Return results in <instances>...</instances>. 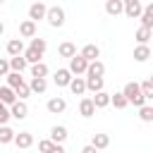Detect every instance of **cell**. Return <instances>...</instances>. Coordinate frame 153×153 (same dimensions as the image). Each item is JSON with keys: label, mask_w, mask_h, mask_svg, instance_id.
<instances>
[{"label": "cell", "mask_w": 153, "mask_h": 153, "mask_svg": "<svg viewBox=\"0 0 153 153\" xmlns=\"http://www.w3.org/2000/svg\"><path fill=\"white\" fill-rule=\"evenodd\" d=\"M29 86H31V91H33V93H45V91H48V79H41V76H31Z\"/></svg>", "instance_id": "obj_23"}, {"label": "cell", "mask_w": 153, "mask_h": 153, "mask_svg": "<svg viewBox=\"0 0 153 153\" xmlns=\"http://www.w3.org/2000/svg\"><path fill=\"white\" fill-rule=\"evenodd\" d=\"M69 91H72L74 96H84V93L88 91V86H86V76H74L72 84H69Z\"/></svg>", "instance_id": "obj_14"}, {"label": "cell", "mask_w": 153, "mask_h": 153, "mask_svg": "<svg viewBox=\"0 0 153 153\" xmlns=\"http://www.w3.org/2000/svg\"><path fill=\"white\" fill-rule=\"evenodd\" d=\"M151 36H153V29H146V26H139V29H136V33H134V38H136V45H148V41H151Z\"/></svg>", "instance_id": "obj_19"}, {"label": "cell", "mask_w": 153, "mask_h": 153, "mask_svg": "<svg viewBox=\"0 0 153 153\" xmlns=\"http://www.w3.org/2000/svg\"><path fill=\"white\" fill-rule=\"evenodd\" d=\"M12 74V65H10V57H2L0 60V76H7Z\"/></svg>", "instance_id": "obj_39"}, {"label": "cell", "mask_w": 153, "mask_h": 153, "mask_svg": "<svg viewBox=\"0 0 153 153\" xmlns=\"http://www.w3.org/2000/svg\"><path fill=\"white\" fill-rule=\"evenodd\" d=\"M96 103H93V98H81L79 100V115L81 117H93L96 115Z\"/></svg>", "instance_id": "obj_10"}, {"label": "cell", "mask_w": 153, "mask_h": 153, "mask_svg": "<svg viewBox=\"0 0 153 153\" xmlns=\"http://www.w3.org/2000/svg\"><path fill=\"white\" fill-rule=\"evenodd\" d=\"M10 65H12V72H19V74H22L26 67H31V65L26 62L24 55H14V57H10Z\"/></svg>", "instance_id": "obj_22"}, {"label": "cell", "mask_w": 153, "mask_h": 153, "mask_svg": "<svg viewBox=\"0 0 153 153\" xmlns=\"http://www.w3.org/2000/svg\"><path fill=\"white\" fill-rule=\"evenodd\" d=\"M53 29H60V26H65V22H67V14H65V10L60 7V5H53L50 10H48V19H45Z\"/></svg>", "instance_id": "obj_2"}, {"label": "cell", "mask_w": 153, "mask_h": 153, "mask_svg": "<svg viewBox=\"0 0 153 153\" xmlns=\"http://www.w3.org/2000/svg\"><path fill=\"white\" fill-rule=\"evenodd\" d=\"M31 2H41V0H31Z\"/></svg>", "instance_id": "obj_42"}, {"label": "cell", "mask_w": 153, "mask_h": 153, "mask_svg": "<svg viewBox=\"0 0 153 153\" xmlns=\"http://www.w3.org/2000/svg\"><path fill=\"white\" fill-rule=\"evenodd\" d=\"M91 143H93L98 151H103V148L110 146V136H108V134H93V136H91Z\"/></svg>", "instance_id": "obj_25"}, {"label": "cell", "mask_w": 153, "mask_h": 153, "mask_svg": "<svg viewBox=\"0 0 153 153\" xmlns=\"http://www.w3.org/2000/svg\"><path fill=\"white\" fill-rule=\"evenodd\" d=\"M105 14L110 17L124 14V0H105Z\"/></svg>", "instance_id": "obj_11"}, {"label": "cell", "mask_w": 153, "mask_h": 153, "mask_svg": "<svg viewBox=\"0 0 153 153\" xmlns=\"http://www.w3.org/2000/svg\"><path fill=\"white\" fill-rule=\"evenodd\" d=\"M5 81H7V86H12V88H17L22 81H24V76L19 74V72H12V74H7L5 76Z\"/></svg>", "instance_id": "obj_34"}, {"label": "cell", "mask_w": 153, "mask_h": 153, "mask_svg": "<svg viewBox=\"0 0 153 153\" xmlns=\"http://www.w3.org/2000/svg\"><path fill=\"white\" fill-rule=\"evenodd\" d=\"M10 120H12V110H10V105H0V124L5 127Z\"/></svg>", "instance_id": "obj_38"}, {"label": "cell", "mask_w": 153, "mask_h": 153, "mask_svg": "<svg viewBox=\"0 0 153 153\" xmlns=\"http://www.w3.org/2000/svg\"><path fill=\"white\" fill-rule=\"evenodd\" d=\"M67 127H62V124H55L53 129H50V139L55 141V143H65L67 141Z\"/></svg>", "instance_id": "obj_21"}, {"label": "cell", "mask_w": 153, "mask_h": 153, "mask_svg": "<svg viewBox=\"0 0 153 153\" xmlns=\"http://www.w3.org/2000/svg\"><path fill=\"white\" fill-rule=\"evenodd\" d=\"M14 146L17 148H31L33 146V134L31 131H19L17 139H14Z\"/></svg>", "instance_id": "obj_18"}, {"label": "cell", "mask_w": 153, "mask_h": 153, "mask_svg": "<svg viewBox=\"0 0 153 153\" xmlns=\"http://www.w3.org/2000/svg\"><path fill=\"white\" fill-rule=\"evenodd\" d=\"M57 55H60V57H67V60H72V57L76 55V45H74L72 41H62V43L57 45Z\"/></svg>", "instance_id": "obj_13"}, {"label": "cell", "mask_w": 153, "mask_h": 153, "mask_svg": "<svg viewBox=\"0 0 153 153\" xmlns=\"http://www.w3.org/2000/svg\"><path fill=\"white\" fill-rule=\"evenodd\" d=\"M103 74H105V65H103L100 60H96V62H91V65H88L86 76H103Z\"/></svg>", "instance_id": "obj_27"}, {"label": "cell", "mask_w": 153, "mask_h": 153, "mask_svg": "<svg viewBox=\"0 0 153 153\" xmlns=\"http://www.w3.org/2000/svg\"><path fill=\"white\" fill-rule=\"evenodd\" d=\"M50 153H65V146H62V143H55V148H53Z\"/></svg>", "instance_id": "obj_41"}, {"label": "cell", "mask_w": 153, "mask_h": 153, "mask_svg": "<svg viewBox=\"0 0 153 153\" xmlns=\"http://www.w3.org/2000/svg\"><path fill=\"white\" fill-rule=\"evenodd\" d=\"M24 57H26V62H29V65H38V62H43V60H41L43 55H41L38 50H33V48H26Z\"/></svg>", "instance_id": "obj_32"}, {"label": "cell", "mask_w": 153, "mask_h": 153, "mask_svg": "<svg viewBox=\"0 0 153 153\" xmlns=\"http://www.w3.org/2000/svg\"><path fill=\"white\" fill-rule=\"evenodd\" d=\"M148 57H151V48L148 45H136L134 48V60L136 62H146Z\"/></svg>", "instance_id": "obj_26"}, {"label": "cell", "mask_w": 153, "mask_h": 153, "mask_svg": "<svg viewBox=\"0 0 153 153\" xmlns=\"http://www.w3.org/2000/svg\"><path fill=\"white\" fill-rule=\"evenodd\" d=\"M72 79H74V74L69 72V67H60L55 74H53V81H55V86H67L69 88V84H72Z\"/></svg>", "instance_id": "obj_6"}, {"label": "cell", "mask_w": 153, "mask_h": 153, "mask_svg": "<svg viewBox=\"0 0 153 153\" xmlns=\"http://www.w3.org/2000/svg\"><path fill=\"white\" fill-rule=\"evenodd\" d=\"M45 110H48L50 115H62V112L67 110V100H65L62 96H53V98L45 103Z\"/></svg>", "instance_id": "obj_7"}, {"label": "cell", "mask_w": 153, "mask_h": 153, "mask_svg": "<svg viewBox=\"0 0 153 153\" xmlns=\"http://www.w3.org/2000/svg\"><path fill=\"white\" fill-rule=\"evenodd\" d=\"M10 110H12V117H14V120H26V117H29V105H26L24 100H17Z\"/></svg>", "instance_id": "obj_17"}, {"label": "cell", "mask_w": 153, "mask_h": 153, "mask_svg": "<svg viewBox=\"0 0 153 153\" xmlns=\"http://www.w3.org/2000/svg\"><path fill=\"white\" fill-rule=\"evenodd\" d=\"M81 153H98V148H96L93 143H88V146H84V148H81Z\"/></svg>", "instance_id": "obj_40"}, {"label": "cell", "mask_w": 153, "mask_h": 153, "mask_svg": "<svg viewBox=\"0 0 153 153\" xmlns=\"http://www.w3.org/2000/svg\"><path fill=\"white\" fill-rule=\"evenodd\" d=\"M143 2L141 0H124V14L129 17V19H141V14H143Z\"/></svg>", "instance_id": "obj_4"}, {"label": "cell", "mask_w": 153, "mask_h": 153, "mask_svg": "<svg viewBox=\"0 0 153 153\" xmlns=\"http://www.w3.org/2000/svg\"><path fill=\"white\" fill-rule=\"evenodd\" d=\"M139 120H141V122H153V105L139 108Z\"/></svg>", "instance_id": "obj_33"}, {"label": "cell", "mask_w": 153, "mask_h": 153, "mask_svg": "<svg viewBox=\"0 0 153 153\" xmlns=\"http://www.w3.org/2000/svg\"><path fill=\"white\" fill-rule=\"evenodd\" d=\"M19 36L22 38H36V22L33 19H24L19 24Z\"/></svg>", "instance_id": "obj_12"}, {"label": "cell", "mask_w": 153, "mask_h": 153, "mask_svg": "<svg viewBox=\"0 0 153 153\" xmlns=\"http://www.w3.org/2000/svg\"><path fill=\"white\" fill-rule=\"evenodd\" d=\"M151 79H153V76H151Z\"/></svg>", "instance_id": "obj_43"}, {"label": "cell", "mask_w": 153, "mask_h": 153, "mask_svg": "<svg viewBox=\"0 0 153 153\" xmlns=\"http://www.w3.org/2000/svg\"><path fill=\"white\" fill-rule=\"evenodd\" d=\"M88 65H91V62H88L81 53H76V55L69 60V72H72L74 76H81V74H86V72H88Z\"/></svg>", "instance_id": "obj_3"}, {"label": "cell", "mask_w": 153, "mask_h": 153, "mask_svg": "<svg viewBox=\"0 0 153 153\" xmlns=\"http://www.w3.org/2000/svg\"><path fill=\"white\" fill-rule=\"evenodd\" d=\"M93 103H96V108H98V110H103V108L112 105V93H108V91L93 93Z\"/></svg>", "instance_id": "obj_16"}, {"label": "cell", "mask_w": 153, "mask_h": 153, "mask_svg": "<svg viewBox=\"0 0 153 153\" xmlns=\"http://www.w3.org/2000/svg\"><path fill=\"white\" fill-rule=\"evenodd\" d=\"M0 100H2V105H10V108H12V105L19 100V96H17V91H14L12 86L5 84V86L0 88Z\"/></svg>", "instance_id": "obj_9"}, {"label": "cell", "mask_w": 153, "mask_h": 153, "mask_svg": "<svg viewBox=\"0 0 153 153\" xmlns=\"http://www.w3.org/2000/svg\"><path fill=\"white\" fill-rule=\"evenodd\" d=\"M48 74H50V69H48V65H45V62L31 65V76H41V79H45Z\"/></svg>", "instance_id": "obj_28"}, {"label": "cell", "mask_w": 153, "mask_h": 153, "mask_svg": "<svg viewBox=\"0 0 153 153\" xmlns=\"http://www.w3.org/2000/svg\"><path fill=\"white\" fill-rule=\"evenodd\" d=\"M14 91H17V96H19V100H24V98H29V96L33 93V91H31V86H29L26 81H22V84H19V86H17Z\"/></svg>", "instance_id": "obj_35"}, {"label": "cell", "mask_w": 153, "mask_h": 153, "mask_svg": "<svg viewBox=\"0 0 153 153\" xmlns=\"http://www.w3.org/2000/svg\"><path fill=\"white\" fill-rule=\"evenodd\" d=\"M141 91H143V96L153 103V79H146V81H141Z\"/></svg>", "instance_id": "obj_37"}, {"label": "cell", "mask_w": 153, "mask_h": 153, "mask_svg": "<svg viewBox=\"0 0 153 153\" xmlns=\"http://www.w3.org/2000/svg\"><path fill=\"white\" fill-rule=\"evenodd\" d=\"M14 139H17V134H14L7 124H5V127H0V143H12Z\"/></svg>", "instance_id": "obj_30"}, {"label": "cell", "mask_w": 153, "mask_h": 153, "mask_svg": "<svg viewBox=\"0 0 153 153\" xmlns=\"http://www.w3.org/2000/svg\"><path fill=\"white\" fill-rule=\"evenodd\" d=\"M29 48H33V50H38V53L43 55V53L48 50V43H45V38H38V36H36V38L29 41Z\"/></svg>", "instance_id": "obj_31"}, {"label": "cell", "mask_w": 153, "mask_h": 153, "mask_svg": "<svg viewBox=\"0 0 153 153\" xmlns=\"http://www.w3.org/2000/svg\"><path fill=\"white\" fill-rule=\"evenodd\" d=\"M48 10H50V7H45L43 0H41V2H31V5H29V19H33V22L48 19Z\"/></svg>", "instance_id": "obj_5"}, {"label": "cell", "mask_w": 153, "mask_h": 153, "mask_svg": "<svg viewBox=\"0 0 153 153\" xmlns=\"http://www.w3.org/2000/svg\"><path fill=\"white\" fill-rule=\"evenodd\" d=\"M53 148H55V141H53L50 136H48V139H41V141H38V153H50Z\"/></svg>", "instance_id": "obj_36"}, {"label": "cell", "mask_w": 153, "mask_h": 153, "mask_svg": "<svg viewBox=\"0 0 153 153\" xmlns=\"http://www.w3.org/2000/svg\"><path fill=\"white\" fill-rule=\"evenodd\" d=\"M5 50H7L10 57H14V55H24V53H26V45H24L22 38H10L7 45H5Z\"/></svg>", "instance_id": "obj_8"}, {"label": "cell", "mask_w": 153, "mask_h": 153, "mask_svg": "<svg viewBox=\"0 0 153 153\" xmlns=\"http://www.w3.org/2000/svg\"><path fill=\"white\" fill-rule=\"evenodd\" d=\"M141 26L153 29V2H148V5L143 7V14H141Z\"/></svg>", "instance_id": "obj_24"}, {"label": "cell", "mask_w": 153, "mask_h": 153, "mask_svg": "<svg viewBox=\"0 0 153 153\" xmlns=\"http://www.w3.org/2000/svg\"><path fill=\"white\" fill-rule=\"evenodd\" d=\"M81 55H84L88 62H96V60L100 57V48H98L96 43H86V45L81 48Z\"/></svg>", "instance_id": "obj_15"}, {"label": "cell", "mask_w": 153, "mask_h": 153, "mask_svg": "<svg viewBox=\"0 0 153 153\" xmlns=\"http://www.w3.org/2000/svg\"><path fill=\"white\" fill-rule=\"evenodd\" d=\"M124 96H127V100H129V105H134V108H143L146 105V96H143V91H141V84L139 81H129V84H124Z\"/></svg>", "instance_id": "obj_1"}, {"label": "cell", "mask_w": 153, "mask_h": 153, "mask_svg": "<svg viewBox=\"0 0 153 153\" xmlns=\"http://www.w3.org/2000/svg\"><path fill=\"white\" fill-rule=\"evenodd\" d=\"M86 86H88L91 93H100V91H105L103 88L105 86V79L103 76H86Z\"/></svg>", "instance_id": "obj_20"}, {"label": "cell", "mask_w": 153, "mask_h": 153, "mask_svg": "<svg viewBox=\"0 0 153 153\" xmlns=\"http://www.w3.org/2000/svg\"><path fill=\"white\" fill-rule=\"evenodd\" d=\"M112 105H115L117 110H124V108L129 105V100H127L124 91H117V93H112Z\"/></svg>", "instance_id": "obj_29"}, {"label": "cell", "mask_w": 153, "mask_h": 153, "mask_svg": "<svg viewBox=\"0 0 153 153\" xmlns=\"http://www.w3.org/2000/svg\"><path fill=\"white\" fill-rule=\"evenodd\" d=\"M151 105H153V103H151Z\"/></svg>", "instance_id": "obj_44"}]
</instances>
